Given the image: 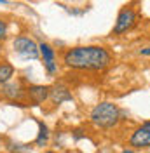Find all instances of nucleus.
Listing matches in <instances>:
<instances>
[{
    "label": "nucleus",
    "mask_w": 150,
    "mask_h": 153,
    "mask_svg": "<svg viewBox=\"0 0 150 153\" xmlns=\"http://www.w3.org/2000/svg\"><path fill=\"white\" fill-rule=\"evenodd\" d=\"M63 63L74 70H103L112 63V56L105 47L86 45L68 49L63 56Z\"/></svg>",
    "instance_id": "1"
},
{
    "label": "nucleus",
    "mask_w": 150,
    "mask_h": 153,
    "mask_svg": "<svg viewBox=\"0 0 150 153\" xmlns=\"http://www.w3.org/2000/svg\"><path fill=\"white\" fill-rule=\"evenodd\" d=\"M119 120H121V111H119L117 105L108 103V101L96 105L91 111V122L101 129H110L113 125H117Z\"/></svg>",
    "instance_id": "2"
},
{
    "label": "nucleus",
    "mask_w": 150,
    "mask_h": 153,
    "mask_svg": "<svg viewBox=\"0 0 150 153\" xmlns=\"http://www.w3.org/2000/svg\"><path fill=\"white\" fill-rule=\"evenodd\" d=\"M14 51L25 59H37L38 57V45L28 37H18L14 40Z\"/></svg>",
    "instance_id": "3"
},
{
    "label": "nucleus",
    "mask_w": 150,
    "mask_h": 153,
    "mask_svg": "<svg viewBox=\"0 0 150 153\" xmlns=\"http://www.w3.org/2000/svg\"><path fill=\"white\" fill-rule=\"evenodd\" d=\"M136 25V12L131 7H126L119 12L117 16V21H115V26H113V33L115 35H121V33H126L128 30H131L133 26Z\"/></svg>",
    "instance_id": "4"
},
{
    "label": "nucleus",
    "mask_w": 150,
    "mask_h": 153,
    "mask_svg": "<svg viewBox=\"0 0 150 153\" xmlns=\"http://www.w3.org/2000/svg\"><path fill=\"white\" fill-rule=\"evenodd\" d=\"M129 143L134 148H148L150 146V122H145L141 127H138L133 132Z\"/></svg>",
    "instance_id": "5"
},
{
    "label": "nucleus",
    "mask_w": 150,
    "mask_h": 153,
    "mask_svg": "<svg viewBox=\"0 0 150 153\" xmlns=\"http://www.w3.org/2000/svg\"><path fill=\"white\" fill-rule=\"evenodd\" d=\"M38 52L42 54V57H44V65H46V70L49 71V73H54L58 70L56 63H54V49L51 47L49 44H40L38 45Z\"/></svg>",
    "instance_id": "6"
},
{
    "label": "nucleus",
    "mask_w": 150,
    "mask_h": 153,
    "mask_svg": "<svg viewBox=\"0 0 150 153\" xmlns=\"http://www.w3.org/2000/svg\"><path fill=\"white\" fill-rule=\"evenodd\" d=\"M49 91L51 89L47 85H30L26 89V94H28V97L35 105H40V103H44L49 97Z\"/></svg>",
    "instance_id": "7"
},
{
    "label": "nucleus",
    "mask_w": 150,
    "mask_h": 153,
    "mask_svg": "<svg viewBox=\"0 0 150 153\" xmlns=\"http://www.w3.org/2000/svg\"><path fill=\"white\" fill-rule=\"evenodd\" d=\"M2 94L10 101H16V99H21L25 96V89L19 82H7L2 87Z\"/></svg>",
    "instance_id": "8"
},
{
    "label": "nucleus",
    "mask_w": 150,
    "mask_h": 153,
    "mask_svg": "<svg viewBox=\"0 0 150 153\" xmlns=\"http://www.w3.org/2000/svg\"><path fill=\"white\" fill-rule=\"evenodd\" d=\"M49 96H51V99L56 105H61L65 101H72V94H70V91L65 85H54L49 91Z\"/></svg>",
    "instance_id": "9"
},
{
    "label": "nucleus",
    "mask_w": 150,
    "mask_h": 153,
    "mask_svg": "<svg viewBox=\"0 0 150 153\" xmlns=\"http://www.w3.org/2000/svg\"><path fill=\"white\" fill-rule=\"evenodd\" d=\"M14 76V66L9 63H2L0 65V84H7L10 78Z\"/></svg>",
    "instance_id": "10"
},
{
    "label": "nucleus",
    "mask_w": 150,
    "mask_h": 153,
    "mask_svg": "<svg viewBox=\"0 0 150 153\" xmlns=\"http://www.w3.org/2000/svg\"><path fill=\"white\" fill-rule=\"evenodd\" d=\"M47 141H49V129L44 122H38V136L35 139V144L37 146H46Z\"/></svg>",
    "instance_id": "11"
},
{
    "label": "nucleus",
    "mask_w": 150,
    "mask_h": 153,
    "mask_svg": "<svg viewBox=\"0 0 150 153\" xmlns=\"http://www.w3.org/2000/svg\"><path fill=\"white\" fill-rule=\"evenodd\" d=\"M5 33H7V23L4 19H0V40L5 38Z\"/></svg>",
    "instance_id": "12"
},
{
    "label": "nucleus",
    "mask_w": 150,
    "mask_h": 153,
    "mask_svg": "<svg viewBox=\"0 0 150 153\" xmlns=\"http://www.w3.org/2000/svg\"><path fill=\"white\" fill-rule=\"evenodd\" d=\"M16 148H12L10 146V150H12V153H28V148L26 146H23V144H14Z\"/></svg>",
    "instance_id": "13"
},
{
    "label": "nucleus",
    "mask_w": 150,
    "mask_h": 153,
    "mask_svg": "<svg viewBox=\"0 0 150 153\" xmlns=\"http://www.w3.org/2000/svg\"><path fill=\"white\" fill-rule=\"evenodd\" d=\"M140 54H141V56H150V47L141 49V51H140Z\"/></svg>",
    "instance_id": "14"
},
{
    "label": "nucleus",
    "mask_w": 150,
    "mask_h": 153,
    "mask_svg": "<svg viewBox=\"0 0 150 153\" xmlns=\"http://www.w3.org/2000/svg\"><path fill=\"white\" fill-rule=\"evenodd\" d=\"M75 139H80V137H82V134H80V131H75Z\"/></svg>",
    "instance_id": "15"
},
{
    "label": "nucleus",
    "mask_w": 150,
    "mask_h": 153,
    "mask_svg": "<svg viewBox=\"0 0 150 153\" xmlns=\"http://www.w3.org/2000/svg\"><path fill=\"white\" fill-rule=\"evenodd\" d=\"M122 153H134V152H133V150H124Z\"/></svg>",
    "instance_id": "16"
},
{
    "label": "nucleus",
    "mask_w": 150,
    "mask_h": 153,
    "mask_svg": "<svg viewBox=\"0 0 150 153\" xmlns=\"http://www.w3.org/2000/svg\"><path fill=\"white\" fill-rule=\"evenodd\" d=\"M2 52H4V47H2V45H0V56H2Z\"/></svg>",
    "instance_id": "17"
},
{
    "label": "nucleus",
    "mask_w": 150,
    "mask_h": 153,
    "mask_svg": "<svg viewBox=\"0 0 150 153\" xmlns=\"http://www.w3.org/2000/svg\"><path fill=\"white\" fill-rule=\"evenodd\" d=\"M0 4H7V0H0Z\"/></svg>",
    "instance_id": "18"
},
{
    "label": "nucleus",
    "mask_w": 150,
    "mask_h": 153,
    "mask_svg": "<svg viewBox=\"0 0 150 153\" xmlns=\"http://www.w3.org/2000/svg\"><path fill=\"white\" fill-rule=\"evenodd\" d=\"M44 153H56V152H44Z\"/></svg>",
    "instance_id": "19"
}]
</instances>
